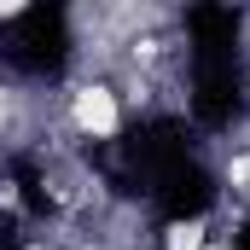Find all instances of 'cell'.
<instances>
[{
  "label": "cell",
  "mask_w": 250,
  "mask_h": 250,
  "mask_svg": "<svg viewBox=\"0 0 250 250\" xmlns=\"http://www.w3.org/2000/svg\"><path fill=\"white\" fill-rule=\"evenodd\" d=\"M70 123H76V134H87V140H111V134L123 128L117 87H111V82H76V93H70Z\"/></svg>",
  "instance_id": "6da1fadb"
},
{
  "label": "cell",
  "mask_w": 250,
  "mask_h": 250,
  "mask_svg": "<svg viewBox=\"0 0 250 250\" xmlns=\"http://www.w3.org/2000/svg\"><path fill=\"white\" fill-rule=\"evenodd\" d=\"M209 239V221L204 215H187V221H169L163 227V250H204Z\"/></svg>",
  "instance_id": "7a4b0ae2"
},
{
  "label": "cell",
  "mask_w": 250,
  "mask_h": 250,
  "mask_svg": "<svg viewBox=\"0 0 250 250\" xmlns=\"http://www.w3.org/2000/svg\"><path fill=\"white\" fill-rule=\"evenodd\" d=\"M0 18H23V0H0Z\"/></svg>",
  "instance_id": "3957f363"
},
{
  "label": "cell",
  "mask_w": 250,
  "mask_h": 250,
  "mask_svg": "<svg viewBox=\"0 0 250 250\" xmlns=\"http://www.w3.org/2000/svg\"><path fill=\"white\" fill-rule=\"evenodd\" d=\"M29 250H41V245H29Z\"/></svg>",
  "instance_id": "277c9868"
}]
</instances>
